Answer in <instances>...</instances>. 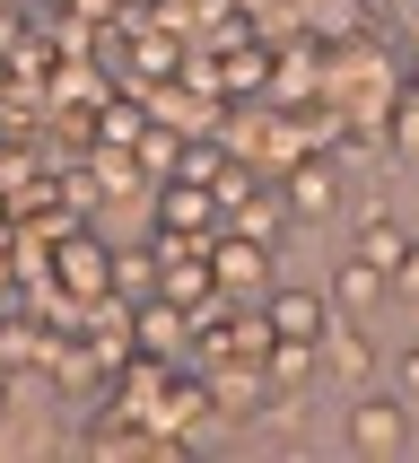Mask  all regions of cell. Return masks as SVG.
<instances>
[{
	"mask_svg": "<svg viewBox=\"0 0 419 463\" xmlns=\"http://www.w3.org/2000/svg\"><path fill=\"white\" fill-rule=\"evenodd\" d=\"M411 402L402 393H358L349 402V455H367V463H402L411 455Z\"/></svg>",
	"mask_w": 419,
	"mask_h": 463,
	"instance_id": "obj_1",
	"label": "cell"
},
{
	"mask_svg": "<svg viewBox=\"0 0 419 463\" xmlns=\"http://www.w3.org/2000/svg\"><path fill=\"white\" fill-rule=\"evenodd\" d=\"M271 333L280 341H323L332 324H323V298L314 288H271Z\"/></svg>",
	"mask_w": 419,
	"mask_h": 463,
	"instance_id": "obj_2",
	"label": "cell"
},
{
	"mask_svg": "<svg viewBox=\"0 0 419 463\" xmlns=\"http://www.w3.org/2000/svg\"><path fill=\"white\" fill-rule=\"evenodd\" d=\"M332 298H340V307H376V298H393V288H385V271H376V262L349 254V262L332 271Z\"/></svg>",
	"mask_w": 419,
	"mask_h": 463,
	"instance_id": "obj_3",
	"label": "cell"
},
{
	"mask_svg": "<svg viewBox=\"0 0 419 463\" xmlns=\"http://www.w3.org/2000/svg\"><path fill=\"white\" fill-rule=\"evenodd\" d=\"M402 245H411V236L393 228V219H367V228H358V245H349V254H358V262H376V271H393V262H402Z\"/></svg>",
	"mask_w": 419,
	"mask_h": 463,
	"instance_id": "obj_4",
	"label": "cell"
},
{
	"mask_svg": "<svg viewBox=\"0 0 419 463\" xmlns=\"http://www.w3.org/2000/svg\"><path fill=\"white\" fill-rule=\"evenodd\" d=\"M288 210H297V219H323V210H332V175H323V166H306V175L288 184Z\"/></svg>",
	"mask_w": 419,
	"mask_h": 463,
	"instance_id": "obj_5",
	"label": "cell"
},
{
	"mask_svg": "<svg viewBox=\"0 0 419 463\" xmlns=\"http://www.w3.org/2000/svg\"><path fill=\"white\" fill-rule=\"evenodd\" d=\"M219 280L228 288H262V254L254 245H219Z\"/></svg>",
	"mask_w": 419,
	"mask_h": 463,
	"instance_id": "obj_6",
	"label": "cell"
},
{
	"mask_svg": "<svg viewBox=\"0 0 419 463\" xmlns=\"http://www.w3.org/2000/svg\"><path fill=\"white\" fill-rule=\"evenodd\" d=\"M306 367H314V341H280V350H271V376H288V385H297Z\"/></svg>",
	"mask_w": 419,
	"mask_h": 463,
	"instance_id": "obj_7",
	"label": "cell"
},
{
	"mask_svg": "<svg viewBox=\"0 0 419 463\" xmlns=\"http://www.w3.org/2000/svg\"><path fill=\"white\" fill-rule=\"evenodd\" d=\"M385 288H393V298H419V245H402V262L385 271Z\"/></svg>",
	"mask_w": 419,
	"mask_h": 463,
	"instance_id": "obj_8",
	"label": "cell"
},
{
	"mask_svg": "<svg viewBox=\"0 0 419 463\" xmlns=\"http://www.w3.org/2000/svg\"><path fill=\"white\" fill-rule=\"evenodd\" d=\"M393 393H402V402H411V411H419V341H411V350H402V359H393Z\"/></svg>",
	"mask_w": 419,
	"mask_h": 463,
	"instance_id": "obj_9",
	"label": "cell"
},
{
	"mask_svg": "<svg viewBox=\"0 0 419 463\" xmlns=\"http://www.w3.org/2000/svg\"><path fill=\"white\" fill-rule=\"evenodd\" d=\"M393 149H419V97L402 105V114H393Z\"/></svg>",
	"mask_w": 419,
	"mask_h": 463,
	"instance_id": "obj_10",
	"label": "cell"
},
{
	"mask_svg": "<svg viewBox=\"0 0 419 463\" xmlns=\"http://www.w3.org/2000/svg\"><path fill=\"white\" fill-rule=\"evenodd\" d=\"M323 341H332V333H323ZM332 359L349 367V376H358V367H367V341H358V333H340V341H332Z\"/></svg>",
	"mask_w": 419,
	"mask_h": 463,
	"instance_id": "obj_11",
	"label": "cell"
}]
</instances>
